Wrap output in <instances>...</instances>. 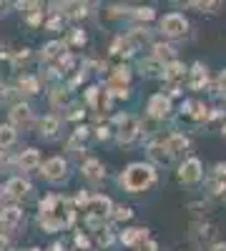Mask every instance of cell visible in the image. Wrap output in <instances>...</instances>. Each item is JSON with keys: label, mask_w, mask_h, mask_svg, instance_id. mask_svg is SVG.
I'll return each mask as SVG.
<instances>
[{"label": "cell", "mask_w": 226, "mask_h": 251, "mask_svg": "<svg viewBox=\"0 0 226 251\" xmlns=\"http://www.w3.org/2000/svg\"><path fill=\"white\" fill-rule=\"evenodd\" d=\"M149 153H151V158L158 161V163H169V161H171V156H169V151H166V146H163V143H153L151 149H149Z\"/></svg>", "instance_id": "obj_19"}, {"label": "cell", "mask_w": 226, "mask_h": 251, "mask_svg": "<svg viewBox=\"0 0 226 251\" xmlns=\"http://www.w3.org/2000/svg\"><path fill=\"white\" fill-rule=\"evenodd\" d=\"M63 50H66V46L58 43V40H53V43H48V46L43 48V60H53V58H58V55H63Z\"/></svg>", "instance_id": "obj_21"}, {"label": "cell", "mask_w": 226, "mask_h": 251, "mask_svg": "<svg viewBox=\"0 0 226 251\" xmlns=\"http://www.w3.org/2000/svg\"><path fill=\"white\" fill-rule=\"evenodd\" d=\"M201 86H206V68L194 66V71H191V88L199 91Z\"/></svg>", "instance_id": "obj_22"}, {"label": "cell", "mask_w": 226, "mask_h": 251, "mask_svg": "<svg viewBox=\"0 0 226 251\" xmlns=\"http://www.w3.org/2000/svg\"><path fill=\"white\" fill-rule=\"evenodd\" d=\"M5 246H8V241H5V236H0V251H5Z\"/></svg>", "instance_id": "obj_42"}, {"label": "cell", "mask_w": 226, "mask_h": 251, "mask_svg": "<svg viewBox=\"0 0 226 251\" xmlns=\"http://www.w3.org/2000/svg\"><path fill=\"white\" fill-rule=\"evenodd\" d=\"M219 194H221V199L226 201V186H221V188H219Z\"/></svg>", "instance_id": "obj_43"}, {"label": "cell", "mask_w": 226, "mask_h": 251, "mask_svg": "<svg viewBox=\"0 0 226 251\" xmlns=\"http://www.w3.org/2000/svg\"><path fill=\"white\" fill-rule=\"evenodd\" d=\"M73 221V211L68 201H63L60 196H48L40 201V226L46 231H58Z\"/></svg>", "instance_id": "obj_1"}, {"label": "cell", "mask_w": 226, "mask_h": 251, "mask_svg": "<svg viewBox=\"0 0 226 251\" xmlns=\"http://www.w3.org/2000/svg\"><path fill=\"white\" fill-rule=\"evenodd\" d=\"M3 194H5V188H3V186H0V199H3Z\"/></svg>", "instance_id": "obj_44"}, {"label": "cell", "mask_w": 226, "mask_h": 251, "mask_svg": "<svg viewBox=\"0 0 226 251\" xmlns=\"http://www.w3.org/2000/svg\"><path fill=\"white\" fill-rule=\"evenodd\" d=\"M78 203H88V196L86 194H78Z\"/></svg>", "instance_id": "obj_41"}, {"label": "cell", "mask_w": 226, "mask_h": 251, "mask_svg": "<svg viewBox=\"0 0 226 251\" xmlns=\"http://www.w3.org/2000/svg\"><path fill=\"white\" fill-rule=\"evenodd\" d=\"M23 221V211H20L18 206H10V208H3V214H0V226L13 231V228Z\"/></svg>", "instance_id": "obj_9"}, {"label": "cell", "mask_w": 226, "mask_h": 251, "mask_svg": "<svg viewBox=\"0 0 226 251\" xmlns=\"http://www.w3.org/2000/svg\"><path fill=\"white\" fill-rule=\"evenodd\" d=\"M191 5H194L196 10H201V13H203V10H206V13H214V10L221 5V0H194Z\"/></svg>", "instance_id": "obj_26"}, {"label": "cell", "mask_w": 226, "mask_h": 251, "mask_svg": "<svg viewBox=\"0 0 226 251\" xmlns=\"http://www.w3.org/2000/svg\"><path fill=\"white\" fill-rule=\"evenodd\" d=\"M108 136V128H106V126H100V128H98V138H106Z\"/></svg>", "instance_id": "obj_38"}, {"label": "cell", "mask_w": 226, "mask_h": 251, "mask_svg": "<svg viewBox=\"0 0 226 251\" xmlns=\"http://www.w3.org/2000/svg\"><path fill=\"white\" fill-rule=\"evenodd\" d=\"M43 174H46V178H50V181H60V178L66 176V161H63V158H50V161H46Z\"/></svg>", "instance_id": "obj_11"}, {"label": "cell", "mask_w": 226, "mask_h": 251, "mask_svg": "<svg viewBox=\"0 0 226 251\" xmlns=\"http://www.w3.org/2000/svg\"><path fill=\"white\" fill-rule=\"evenodd\" d=\"M141 131V126L133 116H118V141L121 143H131Z\"/></svg>", "instance_id": "obj_5"}, {"label": "cell", "mask_w": 226, "mask_h": 251, "mask_svg": "<svg viewBox=\"0 0 226 251\" xmlns=\"http://www.w3.org/2000/svg\"><path fill=\"white\" fill-rule=\"evenodd\" d=\"M20 166H23V169H35V166L40 163V156H38V151L35 149H28V151H23L20 153Z\"/></svg>", "instance_id": "obj_17"}, {"label": "cell", "mask_w": 226, "mask_h": 251, "mask_svg": "<svg viewBox=\"0 0 226 251\" xmlns=\"http://www.w3.org/2000/svg\"><path fill=\"white\" fill-rule=\"evenodd\" d=\"M171 3H174V5H191L194 0H171Z\"/></svg>", "instance_id": "obj_39"}, {"label": "cell", "mask_w": 226, "mask_h": 251, "mask_svg": "<svg viewBox=\"0 0 226 251\" xmlns=\"http://www.w3.org/2000/svg\"><path fill=\"white\" fill-rule=\"evenodd\" d=\"M126 86H128V68H116V73L108 80V91L116 96H128Z\"/></svg>", "instance_id": "obj_7"}, {"label": "cell", "mask_w": 226, "mask_h": 251, "mask_svg": "<svg viewBox=\"0 0 226 251\" xmlns=\"http://www.w3.org/2000/svg\"><path fill=\"white\" fill-rule=\"evenodd\" d=\"M75 241H78V246H83V249H88V239H86V236H75Z\"/></svg>", "instance_id": "obj_37"}, {"label": "cell", "mask_w": 226, "mask_h": 251, "mask_svg": "<svg viewBox=\"0 0 226 251\" xmlns=\"http://www.w3.org/2000/svg\"><path fill=\"white\" fill-rule=\"evenodd\" d=\"M186 28H189L186 18L178 15V13H169V15H163V20H161V30L166 33V35H171V38L183 35V33H186Z\"/></svg>", "instance_id": "obj_4"}, {"label": "cell", "mask_w": 226, "mask_h": 251, "mask_svg": "<svg viewBox=\"0 0 226 251\" xmlns=\"http://www.w3.org/2000/svg\"><path fill=\"white\" fill-rule=\"evenodd\" d=\"M10 121H13L15 126H30V121H33V111H30V106H25V103L15 106V108L10 111Z\"/></svg>", "instance_id": "obj_13"}, {"label": "cell", "mask_w": 226, "mask_h": 251, "mask_svg": "<svg viewBox=\"0 0 226 251\" xmlns=\"http://www.w3.org/2000/svg\"><path fill=\"white\" fill-rule=\"evenodd\" d=\"M15 143V128L13 126H0V149H8Z\"/></svg>", "instance_id": "obj_20"}, {"label": "cell", "mask_w": 226, "mask_h": 251, "mask_svg": "<svg viewBox=\"0 0 226 251\" xmlns=\"http://www.w3.org/2000/svg\"><path fill=\"white\" fill-rule=\"evenodd\" d=\"M18 10L20 13H35L38 10V0H18Z\"/></svg>", "instance_id": "obj_30"}, {"label": "cell", "mask_w": 226, "mask_h": 251, "mask_svg": "<svg viewBox=\"0 0 226 251\" xmlns=\"http://www.w3.org/2000/svg\"><path fill=\"white\" fill-rule=\"evenodd\" d=\"M108 211H111V201L106 199V196H93V199H88V226H93L96 231L100 228V221H103L106 216H108Z\"/></svg>", "instance_id": "obj_3"}, {"label": "cell", "mask_w": 226, "mask_h": 251, "mask_svg": "<svg viewBox=\"0 0 226 251\" xmlns=\"http://www.w3.org/2000/svg\"><path fill=\"white\" fill-rule=\"evenodd\" d=\"M183 75H186V68H183L181 63H176V60H171L169 66H163V78H166L171 93H178L176 88H178V83L183 80Z\"/></svg>", "instance_id": "obj_6"}, {"label": "cell", "mask_w": 226, "mask_h": 251, "mask_svg": "<svg viewBox=\"0 0 226 251\" xmlns=\"http://www.w3.org/2000/svg\"><path fill=\"white\" fill-rule=\"evenodd\" d=\"M48 28H50V30H55V28H60V18H53V20H50V23H48Z\"/></svg>", "instance_id": "obj_36"}, {"label": "cell", "mask_w": 226, "mask_h": 251, "mask_svg": "<svg viewBox=\"0 0 226 251\" xmlns=\"http://www.w3.org/2000/svg\"><path fill=\"white\" fill-rule=\"evenodd\" d=\"M66 13L73 15V18L86 15V3H83V0H68V3H66Z\"/></svg>", "instance_id": "obj_24"}, {"label": "cell", "mask_w": 226, "mask_h": 251, "mask_svg": "<svg viewBox=\"0 0 226 251\" xmlns=\"http://www.w3.org/2000/svg\"><path fill=\"white\" fill-rule=\"evenodd\" d=\"M156 178L153 169L151 166H143V163H133L128 166V171L121 176V183L128 188V191H143L146 186H151Z\"/></svg>", "instance_id": "obj_2"}, {"label": "cell", "mask_w": 226, "mask_h": 251, "mask_svg": "<svg viewBox=\"0 0 226 251\" xmlns=\"http://www.w3.org/2000/svg\"><path fill=\"white\" fill-rule=\"evenodd\" d=\"M169 111H171V100H169L166 96H153V98L149 100V113H151L153 118L169 116Z\"/></svg>", "instance_id": "obj_10"}, {"label": "cell", "mask_w": 226, "mask_h": 251, "mask_svg": "<svg viewBox=\"0 0 226 251\" xmlns=\"http://www.w3.org/2000/svg\"><path fill=\"white\" fill-rule=\"evenodd\" d=\"M211 251H226V244H214Z\"/></svg>", "instance_id": "obj_40"}, {"label": "cell", "mask_w": 226, "mask_h": 251, "mask_svg": "<svg viewBox=\"0 0 226 251\" xmlns=\"http://www.w3.org/2000/svg\"><path fill=\"white\" fill-rule=\"evenodd\" d=\"M73 43H78V46H80V43H86V33L75 30V33H73Z\"/></svg>", "instance_id": "obj_33"}, {"label": "cell", "mask_w": 226, "mask_h": 251, "mask_svg": "<svg viewBox=\"0 0 226 251\" xmlns=\"http://www.w3.org/2000/svg\"><path fill=\"white\" fill-rule=\"evenodd\" d=\"M163 146H166V151H169V156L174 158V156H178V153H183L189 149V141L183 138L181 133H171L166 141H163Z\"/></svg>", "instance_id": "obj_12"}, {"label": "cell", "mask_w": 226, "mask_h": 251, "mask_svg": "<svg viewBox=\"0 0 226 251\" xmlns=\"http://www.w3.org/2000/svg\"><path fill=\"white\" fill-rule=\"evenodd\" d=\"M83 176L91 178V181H100V178H103V166H100V161H96V158L86 161L83 163Z\"/></svg>", "instance_id": "obj_16"}, {"label": "cell", "mask_w": 226, "mask_h": 251, "mask_svg": "<svg viewBox=\"0 0 226 251\" xmlns=\"http://www.w3.org/2000/svg\"><path fill=\"white\" fill-rule=\"evenodd\" d=\"M121 239H123V244H126V246H133V244L146 239V228H128V231L123 234Z\"/></svg>", "instance_id": "obj_18"}, {"label": "cell", "mask_w": 226, "mask_h": 251, "mask_svg": "<svg viewBox=\"0 0 226 251\" xmlns=\"http://www.w3.org/2000/svg\"><path fill=\"white\" fill-rule=\"evenodd\" d=\"M214 234H216L214 224H209V221L194 224V239H196L199 244H201V241H209V239H214Z\"/></svg>", "instance_id": "obj_14"}, {"label": "cell", "mask_w": 226, "mask_h": 251, "mask_svg": "<svg viewBox=\"0 0 226 251\" xmlns=\"http://www.w3.org/2000/svg\"><path fill=\"white\" fill-rule=\"evenodd\" d=\"M178 178H181L183 183H196V181L201 178V161H199V158H189L186 163L181 166Z\"/></svg>", "instance_id": "obj_8"}, {"label": "cell", "mask_w": 226, "mask_h": 251, "mask_svg": "<svg viewBox=\"0 0 226 251\" xmlns=\"http://www.w3.org/2000/svg\"><path fill=\"white\" fill-rule=\"evenodd\" d=\"M224 138H226V126H224Z\"/></svg>", "instance_id": "obj_45"}, {"label": "cell", "mask_w": 226, "mask_h": 251, "mask_svg": "<svg viewBox=\"0 0 226 251\" xmlns=\"http://www.w3.org/2000/svg\"><path fill=\"white\" fill-rule=\"evenodd\" d=\"M158 71H163V66L156 60V58H151V60H143L141 63V73H146V75H156Z\"/></svg>", "instance_id": "obj_27"}, {"label": "cell", "mask_w": 226, "mask_h": 251, "mask_svg": "<svg viewBox=\"0 0 226 251\" xmlns=\"http://www.w3.org/2000/svg\"><path fill=\"white\" fill-rule=\"evenodd\" d=\"M219 91L221 93H226V71L221 73V78H219Z\"/></svg>", "instance_id": "obj_35"}, {"label": "cell", "mask_w": 226, "mask_h": 251, "mask_svg": "<svg viewBox=\"0 0 226 251\" xmlns=\"http://www.w3.org/2000/svg\"><path fill=\"white\" fill-rule=\"evenodd\" d=\"M55 131H58V118L55 116H46L43 121H40V133L55 136Z\"/></svg>", "instance_id": "obj_23"}, {"label": "cell", "mask_w": 226, "mask_h": 251, "mask_svg": "<svg viewBox=\"0 0 226 251\" xmlns=\"http://www.w3.org/2000/svg\"><path fill=\"white\" fill-rule=\"evenodd\" d=\"M138 251H158V246H156L153 241H146V244H143V246H141Z\"/></svg>", "instance_id": "obj_34"}, {"label": "cell", "mask_w": 226, "mask_h": 251, "mask_svg": "<svg viewBox=\"0 0 226 251\" xmlns=\"http://www.w3.org/2000/svg\"><path fill=\"white\" fill-rule=\"evenodd\" d=\"M153 58L161 63V60H174V48L171 46H153Z\"/></svg>", "instance_id": "obj_25"}, {"label": "cell", "mask_w": 226, "mask_h": 251, "mask_svg": "<svg viewBox=\"0 0 226 251\" xmlns=\"http://www.w3.org/2000/svg\"><path fill=\"white\" fill-rule=\"evenodd\" d=\"M18 86H20V91H25V93H38V80L33 75H23L18 80Z\"/></svg>", "instance_id": "obj_28"}, {"label": "cell", "mask_w": 226, "mask_h": 251, "mask_svg": "<svg viewBox=\"0 0 226 251\" xmlns=\"http://www.w3.org/2000/svg\"><path fill=\"white\" fill-rule=\"evenodd\" d=\"M191 116L196 118V121H203V118H209V108L203 106V103H191Z\"/></svg>", "instance_id": "obj_29"}, {"label": "cell", "mask_w": 226, "mask_h": 251, "mask_svg": "<svg viewBox=\"0 0 226 251\" xmlns=\"http://www.w3.org/2000/svg\"><path fill=\"white\" fill-rule=\"evenodd\" d=\"M28 181H23V178H13V181H8V186H5V194H10L13 199H23L25 194H28Z\"/></svg>", "instance_id": "obj_15"}, {"label": "cell", "mask_w": 226, "mask_h": 251, "mask_svg": "<svg viewBox=\"0 0 226 251\" xmlns=\"http://www.w3.org/2000/svg\"><path fill=\"white\" fill-rule=\"evenodd\" d=\"M128 219H131V208H126V206L116 208V221H128Z\"/></svg>", "instance_id": "obj_32"}, {"label": "cell", "mask_w": 226, "mask_h": 251, "mask_svg": "<svg viewBox=\"0 0 226 251\" xmlns=\"http://www.w3.org/2000/svg\"><path fill=\"white\" fill-rule=\"evenodd\" d=\"M133 15H136L138 20H151L156 13H153V8H136V10H133Z\"/></svg>", "instance_id": "obj_31"}, {"label": "cell", "mask_w": 226, "mask_h": 251, "mask_svg": "<svg viewBox=\"0 0 226 251\" xmlns=\"http://www.w3.org/2000/svg\"><path fill=\"white\" fill-rule=\"evenodd\" d=\"M28 251H38V249H28Z\"/></svg>", "instance_id": "obj_46"}]
</instances>
